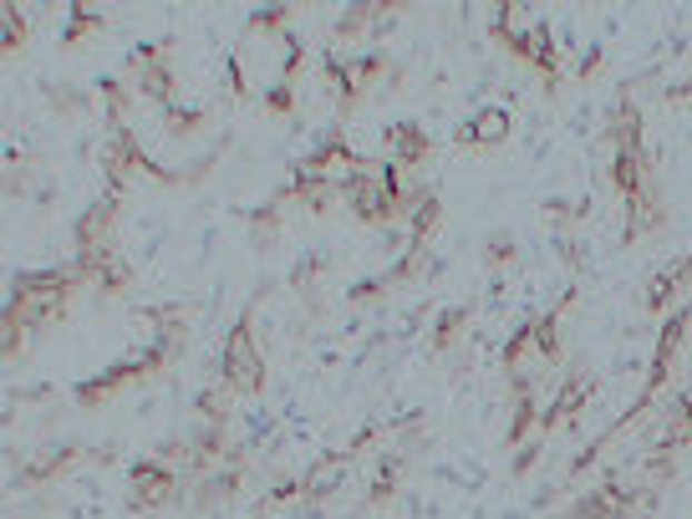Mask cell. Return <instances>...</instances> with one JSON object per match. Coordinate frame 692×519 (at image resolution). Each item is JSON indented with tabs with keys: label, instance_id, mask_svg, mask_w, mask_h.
Here are the masks:
<instances>
[{
	"label": "cell",
	"instance_id": "3957f363",
	"mask_svg": "<svg viewBox=\"0 0 692 519\" xmlns=\"http://www.w3.org/2000/svg\"><path fill=\"white\" fill-rule=\"evenodd\" d=\"M346 204H352V214H357L362 224H393L397 214L413 209V189H403V169H393V163H367V173L346 189Z\"/></svg>",
	"mask_w": 692,
	"mask_h": 519
},
{
	"label": "cell",
	"instance_id": "6da1fadb",
	"mask_svg": "<svg viewBox=\"0 0 692 519\" xmlns=\"http://www.w3.org/2000/svg\"><path fill=\"white\" fill-rule=\"evenodd\" d=\"M82 290V276L77 266L61 270H21L11 280V301H6V327H51V321H67L72 311V296Z\"/></svg>",
	"mask_w": 692,
	"mask_h": 519
},
{
	"label": "cell",
	"instance_id": "603a6c76",
	"mask_svg": "<svg viewBox=\"0 0 692 519\" xmlns=\"http://www.w3.org/2000/svg\"><path fill=\"white\" fill-rule=\"evenodd\" d=\"M464 327H468V306H448V311H438V321H433V351H448Z\"/></svg>",
	"mask_w": 692,
	"mask_h": 519
},
{
	"label": "cell",
	"instance_id": "9c48e42d",
	"mask_svg": "<svg viewBox=\"0 0 692 519\" xmlns=\"http://www.w3.org/2000/svg\"><path fill=\"white\" fill-rule=\"evenodd\" d=\"M383 153H387V163H393V169L413 173V169H423V163L433 158V138H428V128H423V122L403 118V122H393V128L383 133Z\"/></svg>",
	"mask_w": 692,
	"mask_h": 519
},
{
	"label": "cell",
	"instance_id": "83f0119b",
	"mask_svg": "<svg viewBox=\"0 0 692 519\" xmlns=\"http://www.w3.org/2000/svg\"><path fill=\"white\" fill-rule=\"evenodd\" d=\"M484 260H490V270H504V266H514V234L494 230L490 240H484Z\"/></svg>",
	"mask_w": 692,
	"mask_h": 519
},
{
	"label": "cell",
	"instance_id": "8992f818",
	"mask_svg": "<svg viewBox=\"0 0 692 519\" xmlns=\"http://www.w3.org/2000/svg\"><path fill=\"white\" fill-rule=\"evenodd\" d=\"M128 72H132V92L158 102V108H174V67H168L164 47H138L128 57Z\"/></svg>",
	"mask_w": 692,
	"mask_h": 519
},
{
	"label": "cell",
	"instance_id": "ba28073f",
	"mask_svg": "<svg viewBox=\"0 0 692 519\" xmlns=\"http://www.w3.org/2000/svg\"><path fill=\"white\" fill-rule=\"evenodd\" d=\"M692 290V254H678L672 266H662L652 280H646V296H642V306L652 316H672L678 306H688L682 296Z\"/></svg>",
	"mask_w": 692,
	"mask_h": 519
},
{
	"label": "cell",
	"instance_id": "9a60e30c",
	"mask_svg": "<svg viewBox=\"0 0 692 519\" xmlns=\"http://www.w3.org/2000/svg\"><path fill=\"white\" fill-rule=\"evenodd\" d=\"M438 224H443L438 189H413V209H407V250H428Z\"/></svg>",
	"mask_w": 692,
	"mask_h": 519
},
{
	"label": "cell",
	"instance_id": "5bb4252c",
	"mask_svg": "<svg viewBox=\"0 0 692 519\" xmlns=\"http://www.w3.org/2000/svg\"><path fill=\"white\" fill-rule=\"evenodd\" d=\"M352 463H357V459H352L346 448H342V453H322V459L310 463V469L300 473V483H306V499H310V505H322V499H332L336 489H342V483H346V473H352Z\"/></svg>",
	"mask_w": 692,
	"mask_h": 519
},
{
	"label": "cell",
	"instance_id": "7c38bea8",
	"mask_svg": "<svg viewBox=\"0 0 692 519\" xmlns=\"http://www.w3.org/2000/svg\"><path fill=\"white\" fill-rule=\"evenodd\" d=\"M668 224V193H662V179H652L636 199H626V230H621V240H646L652 230H662Z\"/></svg>",
	"mask_w": 692,
	"mask_h": 519
},
{
	"label": "cell",
	"instance_id": "8fae6325",
	"mask_svg": "<svg viewBox=\"0 0 692 519\" xmlns=\"http://www.w3.org/2000/svg\"><path fill=\"white\" fill-rule=\"evenodd\" d=\"M77 276H82L87 290H102V296H118V290L132 286V266L118 250H97V254H77L72 260Z\"/></svg>",
	"mask_w": 692,
	"mask_h": 519
},
{
	"label": "cell",
	"instance_id": "2e32d148",
	"mask_svg": "<svg viewBox=\"0 0 692 519\" xmlns=\"http://www.w3.org/2000/svg\"><path fill=\"white\" fill-rule=\"evenodd\" d=\"M626 505H632V489H626V483H616V479H606L601 489H591V495L575 499L571 515L575 519H616Z\"/></svg>",
	"mask_w": 692,
	"mask_h": 519
},
{
	"label": "cell",
	"instance_id": "44dd1931",
	"mask_svg": "<svg viewBox=\"0 0 692 519\" xmlns=\"http://www.w3.org/2000/svg\"><path fill=\"white\" fill-rule=\"evenodd\" d=\"M290 16H296V6H255L245 26H250L255 37H286V31H290Z\"/></svg>",
	"mask_w": 692,
	"mask_h": 519
},
{
	"label": "cell",
	"instance_id": "4316f807",
	"mask_svg": "<svg viewBox=\"0 0 692 519\" xmlns=\"http://www.w3.org/2000/svg\"><path fill=\"white\" fill-rule=\"evenodd\" d=\"M47 92H51V108L67 112V118H77V112L92 108V97H87L82 87H47Z\"/></svg>",
	"mask_w": 692,
	"mask_h": 519
},
{
	"label": "cell",
	"instance_id": "4dcf8cb0",
	"mask_svg": "<svg viewBox=\"0 0 692 519\" xmlns=\"http://www.w3.org/2000/svg\"><path fill=\"white\" fill-rule=\"evenodd\" d=\"M601 67H606V57H601V51H596V47H591V51H585V57H581V61H575V77H581V82H591V77H596V72H601Z\"/></svg>",
	"mask_w": 692,
	"mask_h": 519
},
{
	"label": "cell",
	"instance_id": "52a82bcc",
	"mask_svg": "<svg viewBox=\"0 0 692 519\" xmlns=\"http://www.w3.org/2000/svg\"><path fill=\"white\" fill-rule=\"evenodd\" d=\"M118 209L122 199L118 193H102V199H92V204L77 214L72 224V244L77 254H97V250H112V230H118Z\"/></svg>",
	"mask_w": 692,
	"mask_h": 519
},
{
	"label": "cell",
	"instance_id": "e0dca14e",
	"mask_svg": "<svg viewBox=\"0 0 692 519\" xmlns=\"http://www.w3.org/2000/svg\"><path fill=\"white\" fill-rule=\"evenodd\" d=\"M239 483H245V463L235 459L229 469L219 463V469L209 473V479H199V483H194V505H199V509L225 505V499H235V495H239Z\"/></svg>",
	"mask_w": 692,
	"mask_h": 519
},
{
	"label": "cell",
	"instance_id": "d4e9b609",
	"mask_svg": "<svg viewBox=\"0 0 692 519\" xmlns=\"http://www.w3.org/2000/svg\"><path fill=\"white\" fill-rule=\"evenodd\" d=\"M245 224H250V240H255V244H270L275 234H280V199H270V204L250 209V214H245Z\"/></svg>",
	"mask_w": 692,
	"mask_h": 519
},
{
	"label": "cell",
	"instance_id": "1f68e13d",
	"mask_svg": "<svg viewBox=\"0 0 692 519\" xmlns=\"http://www.w3.org/2000/svg\"><path fill=\"white\" fill-rule=\"evenodd\" d=\"M535 459H540V448L525 443V448H520V459H514V473H530V469H535Z\"/></svg>",
	"mask_w": 692,
	"mask_h": 519
},
{
	"label": "cell",
	"instance_id": "277c9868",
	"mask_svg": "<svg viewBox=\"0 0 692 519\" xmlns=\"http://www.w3.org/2000/svg\"><path fill=\"white\" fill-rule=\"evenodd\" d=\"M219 382L239 398H260L265 392V351L255 341V327H250V311L235 316V327H229L225 347H219Z\"/></svg>",
	"mask_w": 692,
	"mask_h": 519
},
{
	"label": "cell",
	"instance_id": "484cf974",
	"mask_svg": "<svg viewBox=\"0 0 692 519\" xmlns=\"http://www.w3.org/2000/svg\"><path fill=\"white\" fill-rule=\"evenodd\" d=\"M164 122H168V133L174 138H194L204 122H209V112L204 108H179V102H174V108H164Z\"/></svg>",
	"mask_w": 692,
	"mask_h": 519
},
{
	"label": "cell",
	"instance_id": "d6986e66",
	"mask_svg": "<svg viewBox=\"0 0 692 519\" xmlns=\"http://www.w3.org/2000/svg\"><path fill=\"white\" fill-rule=\"evenodd\" d=\"M97 31H108V16L97 11V6H67V26H61V47H82L87 37H97Z\"/></svg>",
	"mask_w": 692,
	"mask_h": 519
},
{
	"label": "cell",
	"instance_id": "d6a6232c",
	"mask_svg": "<svg viewBox=\"0 0 692 519\" xmlns=\"http://www.w3.org/2000/svg\"><path fill=\"white\" fill-rule=\"evenodd\" d=\"M255 519H265V515H255Z\"/></svg>",
	"mask_w": 692,
	"mask_h": 519
},
{
	"label": "cell",
	"instance_id": "f1b7e54d",
	"mask_svg": "<svg viewBox=\"0 0 692 519\" xmlns=\"http://www.w3.org/2000/svg\"><path fill=\"white\" fill-rule=\"evenodd\" d=\"M326 266H332L326 254H306V260H300V266L290 270V286H296V290H310V286H316V280L326 276Z\"/></svg>",
	"mask_w": 692,
	"mask_h": 519
},
{
	"label": "cell",
	"instance_id": "7402d4cb",
	"mask_svg": "<svg viewBox=\"0 0 692 519\" xmlns=\"http://www.w3.org/2000/svg\"><path fill=\"white\" fill-rule=\"evenodd\" d=\"M397 479H403V459H387V453H383V463H377V473H372L367 505H372V509H383L387 499L397 495Z\"/></svg>",
	"mask_w": 692,
	"mask_h": 519
},
{
	"label": "cell",
	"instance_id": "f546056e",
	"mask_svg": "<svg viewBox=\"0 0 692 519\" xmlns=\"http://www.w3.org/2000/svg\"><path fill=\"white\" fill-rule=\"evenodd\" d=\"M265 112H275V118H290V112H296V87L275 82L270 92H265Z\"/></svg>",
	"mask_w": 692,
	"mask_h": 519
},
{
	"label": "cell",
	"instance_id": "cb8c5ba5",
	"mask_svg": "<svg viewBox=\"0 0 692 519\" xmlns=\"http://www.w3.org/2000/svg\"><path fill=\"white\" fill-rule=\"evenodd\" d=\"M26 31H31V26H26L21 6H0V51H6V57H16V51L26 47Z\"/></svg>",
	"mask_w": 692,
	"mask_h": 519
},
{
	"label": "cell",
	"instance_id": "7a4b0ae2",
	"mask_svg": "<svg viewBox=\"0 0 692 519\" xmlns=\"http://www.w3.org/2000/svg\"><path fill=\"white\" fill-rule=\"evenodd\" d=\"M174 357H179V351L158 347V341H148L144 351H128V357H122V362L102 367V372L82 377V382L72 387L77 408H102V402H112V398H118L122 387H132V382H148V377L168 372V367H174Z\"/></svg>",
	"mask_w": 692,
	"mask_h": 519
},
{
	"label": "cell",
	"instance_id": "30bf717a",
	"mask_svg": "<svg viewBox=\"0 0 692 519\" xmlns=\"http://www.w3.org/2000/svg\"><path fill=\"white\" fill-rule=\"evenodd\" d=\"M591 392H596V382L585 372H571L555 392H550V408L540 412V433H555V428H565V423H575L581 418V408L591 402Z\"/></svg>",
	"mask_w": 692,
	"mask_h": 519
},
{
	"label": "cell",
	"instance_id": "4fadbf2b",
	"mask_svg": "<svg viewBox=\"0 0 692 519\" xmlns=\"http://www.w3.org/2000/svg\"><path fill=\"white\" fill-rule=\"evenodd\" d=\"M510 133H514V112L500 108V102H484V108L468 112L458 143L464 148H500V143H510Z\"/></svg>",
	"mask_w": 692,
	"mask_h": 519
},
{
	"label": "cell",
	"instance_id": "ac0fdd59",
	"mask_svg": "<svg viewBox=\"0 0 692 519\" xmlns=\"http://www.w3.org/2000/svg\"><path fill=\"white\" fill-rule=\"evenodd\" d=\"M77 459H82V443H61V448H51V453H41V459L21 463V483H26V489H37V483H47V479H57V473H67Z\"/></svg>",
	"mask_w": 692,
	"mask_h": 519
},
{
	"label": "cell",
	"instance_id": "5b68a950",
	"mask_svg": "<svg viewBox=\"0 0 692 519\" xmlns=\"http://www.w3.org/2000/svg\"><path fill=\"white\" fill-rule=\"evenodd\" d=\"M128 483H132V515H154V509H164L168 499H179V473L158 459L132 463Z\"/></svg>",
	"mask_w": 692,
	"mask_h": 519
},
{
	"label": "cell",
	"instance_id": "ffe728a7",
	"mask_svg": "<svg viewBox=\"0 0 692 519\" xmlns=\"http://www.w3.org/2000/svg\"><path fill=\"white\" fill-rule=\"evenodd\" d=\"M97 102H102V112H108V128H122V122H128L132 92L118 82V77H102V87H97Z\"/></svg>",
	"mask_w": 692,
	"mask_h": 519
}]
</instances>
